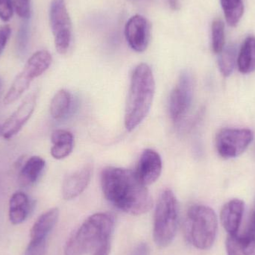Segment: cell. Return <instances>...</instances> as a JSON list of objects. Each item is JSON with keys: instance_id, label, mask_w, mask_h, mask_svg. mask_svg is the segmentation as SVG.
<instances>
[{"instance_id": "obj_1", "label": "cell", "mask_w": 255, "mask_h": 255, "mask_svg": "<svg viewBox=\"0 0 255 255\" xmlns=\"http://www.w3.org/2000/svg\"><path fill=\"white\" fill-rule=\"evenodd\" d=\"M101 185L106 199L127 214L142 215L152 207L149 192L134 171L114 166L105 168Z\"/></svg>"}, {"instance_id": "obj_2", "label": "cell", "mask_w": 255, "mask_h": 255, "mask_svg": "<svg viewBox=\"0 0 255 255\" xmlns=\"http://www.w3.org/2000/svg\"><path fill=\"white\" fill-rule=\"evenodd\" d=\"M115 223V217L110 213H98L90 216L67 240L64 254L92 255L100 250H112Z\"/></svg>"}, {"instance_id": "obj_3", "label": "cell", "mask_w": 255, "mask_h": 255, "mask_svg": "<svg viewBox=\"0 0 255 255\" xmlns=\"http://www.w3.org/2000/svg\"><path fill=\"white\" fill-rule=\"evenodd\" d=\"M155 92V82L148 64H139L132 73L125 112V127L136 128L149 112Z\"/></svg>"}, {"instance_id": "obj_4", "label": "cell", "mask_w": 255, "mask_h": 255, "mask_svg": "<svg viewBox=\"0 0 255 255\" xmlns=\"http://www.w3.org/2000/svg\"><path fill=\"white\" fill-rule=\"evenodd\" d=\"M184 229L186 238L193 247L200 250H209L217 238V214L206 205H193L187 211Z\"/></svg>"}, {"instance_id": "obj_5", "label": "cell", "mask_w": 255, "mask_h": 255, "mask_svg": "<svg viewBox=\"0 0 255 255\" xmlns=\"http://www.w3.org/2000/svg\"><path fill=\"white\" fill-rule=\"evenodd\" d=\"M179 223V205L175 194L169 189L160 193L154 211L153 238L156 245H170L176 235Z\"/></svg>"}, {"instance_id": "obj_6", "label": "cell", "mask_w": 255, "mask_h": 255, "mask_svg": "<svg viewBox=\"0 0 255 255\" xmlns=\"http://www.w3.org/2000/svg\"><path fill=\"white\" fill-rule=\"evenodd\" d=\"M49 24L55 40V49L66 54L72 40V22L65 0H52L49 8Z\"/></svg>"}, {"instance_id": "obj_7", "label": "cell", "mask_w": 255, "mask_h": 255, "mask_svg": "<svg viewBox=\"0 0 255 255\" xmlns=\"http://www.w3.org/2000/svg\"><path fill=\"white\" fill-rule=\"evenodd\" d=\"M253 139L254 133L250 129L226 128L216 136V148L223 158H235L248 148Z\"/></svg>"}, {"instance_id": "obj_8", "label": "cell", "mask_w": 255, "mask_h": 255, "mask_svg": "<svg viewBox=\"0 0 255 255\" xmlns=\"http://www.w3.org/2000/svg\"><path fill=\"white\" fill-rule=\"evenodd\" d=\"M193 95V79L188 72H183L169 96V112L174 123H179L187 115Z\"/></svg>"}, {"instance_id": "obj_9", "label": "cell", "mask_w": 255, "mask_h": 255, "mask_svg": "<svg viewBox=\"0 0 255 255\" xmlns=\"http://www.w3.org/2000/svg\"><path fill=\"white\" fill-rule=\"evenodd\" d=\"M37 94H30L16 110L1 126V135L4 139H10L17 134L31 118L37 104Z\"/></svg>"}, {"instance_id": "obj_10", "label": "cell", "mask_w": 255, "mask_h": 255, "mask_svg": "<svg viewBox=\"0 0 255 255\" xmlns=\"http://www.w3.org/2000/svg\"><path fill=\"white\" fill-rule=\"evenodd\" d=\"M128 43L135 52H142L147 49L151 37V24L142 15L136 14L128 20L125 27Z\"/></svg>"}, {"instance_id": "obj_11", "label": "cell", "mask_w": 255, "mask_h": 255, "mask_svg": "<svg viewBox=\"0 0 255 255\" xmlns=\"http://www.w3.org/2000/svg\"><path fill=\"white\" fill-rule=\"evenodd\" d=\"M134 172L139 181L145 186L155 182L162 172L160 154L154 150L145 149L141 154Z\"/></svg>"}, {"instance_id": "obj_12", "label": "cell", "mask_w": 255, "mask_h": 255, "mask_svg": "<svg viewBox=\"0 0 255 255\" xmlns=\"http://www.w3.org/2000/svg\"><path fill=\"white\" fill-rule=\"evenodd\" d=\"M92 175L90 164L67 175L62 184V196L65 200H72L82 194L89 184Z\"/></svg>"}, {"instance_id": "obj_13", "label": "cell", "mask_w": 255, "mask_h": 255, "mask_svg": "<svg viewBox=\"0 0 255 255\" xmlns=\"http://www.w3.org/2000/svg\"><path fill=\"white\" fill-rule=\"evenodd\" d=\"M245 204L241 199H234L225 204L220 213V220L226 232L230 235L238 234L244 217Z\"/></svg>"}, {"instance_id": "obj_14", "label": "cell", "mask_w": 255, "mask_h": 255, "mask_svg": "<svg viewBox=\"0 0 255 255\" xmlns=\"http://www.w3.org/2000/svg\"><path fill=\"white\" fill-rule=\"evenodd\" d=\"M59 218V210L51 208L37 219L30 232L31 241H46Z\"/></svg>"}, {"instance_id": "obj_15", "label": "cell", "mask_w": 255, "mask_h": 255, "mask_svg": "<svg viewBox=\"0 0 255 255\" xmlns=\"http://www.w3.org/2000/svg\"><path fill=\"white\" fill-rule=\"evenodd\" d=\"M46 162L39 156L30 157L21 167L18 181L22 187H27L37 182L43 173Z\"/></svg>"}, {"instance_id": "obj_16", "label": "cell", "mask_w": 255, "mask_h": 255, "mask_svg": "<svg viewBox=\"0 0 255 255\" xmlns=\"http://www.w3.org/2000/svg\"><path fill=\"white\" fill-rule=\"evenodd\" d=\"M51 155L56 159L61 160L68 157L74 147V137L73 133L68 130L57 129L51 135Z\"/></svg>"}, {"instance_id": "obj_17", "label": "cell", "mask_w": 255, "mask_h": 255, "mask_svg": "<svg viewBox=\"0 0 255 255\" xmlns=\"http://www.w3.org/2000/svg\"><path fill=\"white\" fill-rule=\"evenodd\" d=\"M31 210L29 198L23 192H16L9 201V220L13 225L23 223Z\"/></svg>"}, {"instance_id": "obj_18", "label": "cell", "mask_w": 255, "mask_h": 255, "mask_svg": "<svg viewBox=\"0 0 255 255\" xmlns=\"http://www.w3.org/2000/svg\"><path fill=\"white\" fill-rule=\"evenodd\" d=\"M52 62V55L48 51H37L28 58L22 72L33 81L43 74L49 68Z\"/></svg>"}, {"instance_id": "obj_19", "label": "cell", "mask_w": 255, "mask_h": 255, "mask_svg": "<svg viewBox=\"0 0 255 255\" xmlns=\"http://www.w3.org/2000/svg\"><path fill=\"white\" fill-rule=\"evenodd\" d=\"M238 69L243 74L255 70V37L250 36L243 43L238 57Z\"/></svg>"}, {"instance_id": "obj_20", "label": "cell", "mask_w": 255, "mask_h": 255, "mask_svg": "<svg viewBox=\"0 0 255 255\" xmlns=\"http://www.w3.org/2000/svg\"><path fill=\"white\" fill-rule=\"evenodd\" d=\"M72 104V97L66 90L58 91L50 103V115L53 119L61 120L70 111Z\"/></svg>"}, {"instance_id": "obj_21", "label": "cell", "mask_w": 255, "mask_h": 255, "mask_svg": "<svg viewBox=\"0 0 255 255\" xmlns=\"http://www.w3.org/2000/svg\"><path fill=\"white\" fill-rule=\"evenodd\" d=\"M31 80L23 72L21 71L12 82L7 94L4 96L3 103L4 105H10L19 100L22 94L29 88Z\"/></svg>"}, {"instance_id": "obj_22", "label": "cell", "mask_w": 255, "mask_h": 255, "mask_svg": "<svg viewBox=\"0 0 255 255\" xmlns=\"http://www.w3.org/2000/svg\"><path fill=\"white\" fill-rule=\"evenodd\" d=\"M226 22L230 26L238 25L244 13L243 0H220Z\"/></svg>"}, {"instance_id": "obj_23", "label": "cell", "mask_w": 255, "mask_h": 255, "mask_svg": "<svg viewBox=\"0 0 255 255\" xmlns=\"http://www.w3.org/2000/svg\"><path fill=\"white\" fill-rule=\"evenodd\" d=\"M236 61H238L237 49L234 45L225 47L219 55V68L225 77H229L232 74L236 65Z\"/></svg>"}, {"instance_id": "obj_24", "label": "cell", "mask_w": 255, "mask_h": 255, "mask_svg": "<svg viewBox=\"0 0 255 255\" xmlns=\"http://www.w3.org/2000/svg\"><path fill=\"white\" fill-rule=\"evenodd\" d=\"M226 247L228 255H255V247L246 244L238 234L228 235Z\"/></svg>"}, {"instance_id": "obj_25", "label": "cell", "mask_w": 255, "mask_h": 255, "mask_svg": "<svg viewBox=\"0 0 255 255\" xmlns=\"http://www.w3.org/2000/svg\"><path fill=\"white\" fill-rule=\"evenodd\" d=\"M211 43L213 52L220 55L224 49L226 43L225 24L221 19H215L211 25Z\"/></svg>"}, {"instance_id": "obj_26", "label": "cell", "mask_w": 255, "mask_h": 255, "mask_svg": "<svg viewBox=\"0 0 255 255\" xmlns=\"http://www.w3.org/2000/svg\"><path fill=\"white\" fill-rule=\"evenodd\" d=\"M24 22L21 24L19 32L16 38V48L19 54H24L26 51L28 43V19H24Z\"/></svg>"}, {"instance_id": "obj_27", "label": "cell", "mask_w": 255, "mask_h": 255, "mask_svg": "<svg viewBox=\"0 0 255 255\" xmlns=\"http://www.w3.org/2000/svg\"><path fill=\"white\" fill-rule=\"evenodd\" d=\"M240 235L246 243L255 245V202L246 230Z\"/></svg>"}, {"instance_id": "obj_28", "label": "cell", "mask_w": 255, "mask_h": 255, "mask_svg": "<svg viewBox=\"0 0 255 255\" xmlns=\"http://www.w3.org/2000/svg\"><path fill=\"white\" fill-rule=\"evenodd\" d=\"M13 7L19 17L28 19L31 15L30 0H13Z\"/></svg>"}, {"instance_id": "obj_29", "label": "cell", "mask_w": 255, "mask_h": 255, "mask_svg": "<svg viewBox=\"0 0 255 255\" xmlns=\"http://www.w3.org/2000/svg\"><path fill=\"white\" fill-rule=\"evenodd\" d=\"M46 241H30L24 255H46Z\"/></svg>"}, {"instance_id": "obj_30", "label": "cell", "mask_w": 255, "mask_h": 255, "mask_svg": "<svg viewBox=\"0 0 255 255\" xmlns=\"http://www.w3.org/2000/svg\"><path fill=\"white\" fill-rule=\"evenodd\" d=\"M13 4L12 0H0V19L8 22L13 16Z\"/></svg>"}, {"instance_id": "obj_31", "label": "cell", "mask_w": 255, "mask_h": 255, "mask_svg": "<svg viewBox=\"0 0 255 255\" xmlns=\"http://www.w3.org/2000/svg\"><path fill=\"white\" fill-rule=\"evenodd\" d=\"M11 34V28L9 25H0V56L5 49L7 41Z\"/></svg>"}, {"instance_id": "obj_32", "label": "cell", "mask_w": 255, "mask_h": 255, "mask_svg": "<svg viewBox=\"0 0 255 255\" xmlns=\"http://www.w3.org/2000/svg\"><path fill=\"white\" fill-rule=\"evenodd\" d=\"M150 255V249L148 247V244H145V243H141V244H138L134 250L132 252L131 255Z\"/></svg>"}, {"instance_id": "obj_33", "label": "cell", "mask_w": 255, "mask_h": 255, "mask_svg": "<svg viewBox=\"0 0 255 255\" xmlns=\"http://www.w3.org/2000/svg\"><path fill=\"white\" fill-rule=\"evenodd\" d=\"M168 2H169L171 8L173 9V10H178V7H179L178 0H168Z\"/></svg>"}, {"instance_id": "obj_34", "label": "cell", "mask_w": 255, "mask_h": 255, "mask_svg": "<svg viewBox=\"0 0 255 255\" xmlns=\"http://www.w3.org/2000/svg\"><path fill=\"white\" fill-rule=\"evenodd\" d=\"M1 126H0V135H1Z\"/></svg>"}]
</instances>
